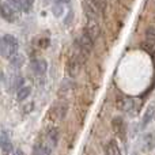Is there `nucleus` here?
<instances>
[{"instance_id": "nucleus-26", "label": "nucleus", "mask_w": 155, "mask_h": 155, "mask_svg": "<svg viewBox=\"0 0 155 155\" xmlns=\"http://www.w3.org/2000/svg\"><path fill=\"white\" fill-rule=\"evenodd\" d=\"M56 3H61V4H67V3H70V0H56Z\"/></svg>"}, {"instance_id": "nucleus-7", "label": "nucleus", "mask_w": 155, "mask_h": 155, "mask_svg": "<svg viewBox=\"0 0 155 155\" xmlns=\"http://www.w3.org/2000/svg\"><path fill=\"white\" fill-rule=\"evenodd\" d=\"M86 33L93 38L94 41L99 37V33H101V27H99V23L97 19H88L87 22V26H86Z\"/></svg>"}, {"instance_id": "nucleus-14", "label": "nucleus", "mask_w": 155, "mask_h": 155, "mask_svg": "<svg viewBox=\"0 0 155 155\" xmlns=\"http://www.w3.org/2000/svg\"><path fill=\"white\" fill-rule=\"evenodd\" d=\"M154 114H155V107L150 106L147 110H146L144 116H143V118H142V128H146V127L151 123V120L154 118Z\"/></svg>"}, {"instance_id": "nucleus-24", "label": "nucleus", "mask_w": 155, "mask_h": 155, "mask_svg": "<svg viewBox=\"0 0 155 155\" xmlns=\"http://www.w3.org/2000/svg\"><path fill=\"white\" fill-rule=\"evenodd\" d=\"M74 16V12L72 11H70V12H68V15H67V19H65V23H70V21H71V18H72Z\"/></svg>"}, {"instance_id": "nucleus-13", "label": "nucleus", "mask_w": 155, "mask_h": 155, "mask_svg": "<svg viewBox=\"0 0 155 155\" xmlns=\"http://www.w3.org/2000/svg\"><path fill=\"white\" fill-rule=\"evenodd\" d=\"M67 110H68V106L67 104H57L56 106L53 107V114L56 116L59 120H63L67 114Z\"/></svg>"}, {"instance_id": "nucleus-21", "label": "nucleus", "mask_w": 155, "mask_h": 155, "mask_svg": "<svg viewBox=\"0 0 155 155\" xmlns=\"http://www.w3.org/2000/svg\"><path fill=\"white\" fill-rule=\"evenodd\" d=\"M72 88H74V82H72V83H70L68 80H65V82L63 83L61 88H60V93H64L65 90H72Z\"/></svg>"}, {"instance_id": "nucleus-12", "label": "nucleus", "mask_w": 155, "mask_h": 155, "mask_svg": "<svg viewBox=\"0 0 155 155\" xmlns=\"http://www.w3.org/2000/svg\"><path fill=\"white\" fill-rule=\"evenodd\" d=\"M106 155H121L120 146H118L117 140L112 139L107 142L106 144Z\"/></svg>"}, {"instance_id": "nucleus-8", "label": "nucleus", "mask_w": 155, "mask_h": 155, "mask_svg": "<svg viewBox=\"0 0 155 155\" xmlns=\"http://www.w3.org/2000/svg\"><path fill=\"white\" fill-rule=\"evenodd\" d=\"M31 70L35 75L42 76V75H45L46 70H48V63L44 59H34L31 61Z\"/></svg>"}, {"instance_id": "nucleus-19", "label": "nucleus", "mask_w": 155, "mask_h": 155, "mask_svg": "<svg viewBox=\"0 0 155 155\" xmlns=\"http://www.w3.org/2000/svg\"><path fill=\"white\" fill-rule=\"evenodd\" d=\"M7 3L15 11H23V0H8Z\"/></svg>"}, {"instance_id": "nucleus-4", "label": "nucleus", "mask_w": 155, "mask_h": 155, "mask_svg": "<svg viewBox=\"0 0 155 155\" xmlns=\"http://www.w3.org/2000/svg\"><path fill=\"white\" fill-rule=\"evenodd\" d=\"M112 128L114 131V134L120 137L121 140H125V136H127V124L124 121L123 117L117 116L112 120Z\"/></svg>"}, {"instance_id": "nucleus-25", "label": "nucleus", "mask_w": 155, "mask_h": 155, "mask_svg": "<svg viewBox=\"0 0 155 155\" xmlns=\"http://www.w3.org/2000/svg\"><path fill=\"white\" fill-rule=\"evenodd\" d=\"M12 155H25V154H23V151H22L21 148H18V150H15V151H14Z\"/></svg>"}, {"instance_id": "nucleus-17", "label": "nucleus", "mask_w": 155, "mask_h": 155, "mask_svg": "<svg viewBox=\"0 0 155 155\" xmlns=\"http://www.w3.org/2000/svg\"><path fill=\"white\" fill-rule=\"evenodd\" d=\"M146 40H147V42L150 45L155 46V27L154 26L147 27V30H146Z\"/></svg>"}, {"instance_id": "nucleus-16", "label": "nucleus", "mask_w": 155, "mask_h": 155, "mask_svg": "<svg viewBox=\"0 0 155 155\" xmlns=\"http://www.w3.org/2000/svg\"><path fill=\"white\" fill-rule=\"evenodd\" d=\"M30 93H31V88L30 87H22V88H19L18 90V93H16V101L18 102H22V101H25L26 98H29V95H30Z\"/></svg>"}, {"instance_id": "nucleus-6", "label": "nucleus", "mask_w": 155, "mask_h": 155, "mask_svg": "<svg viewBox=\"0 0 155 155\" xmlns=\"http://www.w3.org/2000/svg\"><path fill=\"white\" fill-rule=\"evenodd\" d=\"M0 15L4 21L10 22V23L15 22V10L8 3H2L0 4Z\"/></svg>"}, {"instance_id": "nucleus-22", "label": "nucleus", "mask_w": 155, "mask_h": 155, "mask_svg": "<svg viewBox=\"0 0 155 155\" xmlns=\"http://www.w3.org/2000/svg\"><path fill=\"white\" fill-rule=\"evenodd\" d=\"M33 109H34V104H33V102H30V104H27L26 106L23 107V113H30Z\"/></svg>"}, {"instance_id": "nucleus-11", "label": "nucleus", "mask_w": 155, "mask_h": 155, "mask_svg": "<svg viewBox=\"0 0 155 155\" xmlns=\"http://www.w3.org/2000/svg\"><path fill=\"white\" fill-rule=\"evenodd\" d=\"M34 155H52V147L46 142L40 143L34 147Z\"/></svg>"}, {"instance_id": "nucleus-18", "label": "nucleus", "mask_w": 155, "mask_h": 155, "mask_svg": "<svg viewBox=\"0 0 155 155\" xmlns=\"http://www.w3.org/2000/svg\"><path fill=\"white\" fill-rule=\"evenodd\" d=\"M52 12H53L54 16L60 18V16L63 15V12H64V4H61V3H54V5L52 7Z\"/></svg>"}, {"instance_id": "nucleus-10", "label": "nucleus", "mask_w": 155, "mask_h": 155, "mask_svg": "<svg viewBox=\"0 0 155 155\" xmlns=\"http://www.w3.org/2000/svg\"><path fill=\"white\" fill-rule=\"evenodd\" d=\"M45 142L48 143L49 146H51L52 148L56 147L57 142H59V131H57L56 128H51L48 132H46V139Z\"/></svg>"}, {"instance_id": "nucleus-9", "label": "nucleus", "mask_w": 155, "mask_h": 155, "mask_svg": "<svg viewBox=\"0 0 155 155\" xmlns=\"http://www.w3.org/2000/svg\"><path fill=\"white\" fill-rule=\"evenodd\" d=\"M142 146L144 151H153L155 148V132H147L142 139Z\"/></svg>"}, {"instance_id": "nucleus-2", "label": "nucleus", "mask_w": 155, "mask_h": 155, "mask_svg": "<svg viewBox=\"0 0 155 155\" xmlns=\"http://www.w3.org/2000/svg\"><path fill=\"white\" fill-rule=\"evenodd\" d=\"M117 109L121 110L123 113H127V114H135L139 110V106H137L135 98L123 95L117 98Z\"/></svg>"}, {"instance_id": "nucleus-5", "label": "nucleus", "mask_w": 155, "mask_h": 155, "mask_svg": "<svg viewBox=\"0 0 155 155\" xmlns=\"http://www.w3.org/2000/svg\"><path fill=\"white\" fill-rule=\"evenodd\" d=\"M0 148L4 155H10L11 153H14V146L10 139V134L7 131H2L0 134Z\"/></svg>"}, {"instance_id": "nucleus-20", "label": "nucleus", "mask_w": 155, "mask_h": 155, "mask_svg": "<svg viewBox=\"0 0 155 155\" xmlns=\"http://www.w3.org/2000/svg\"><path fill=\"white\" fill-rule=\"evenodd\" d=\"M34 2L35 0H23V11L25 12H30L34 5Z\"/></svg>"}, {"instance_id": "nucleus-23", "label": "nucleus", "mask_w": 155, "mask_h": 155, "mask_svg": "<svg viewBox=\"0 0 155 155\" xmlns=\"http://www.w3.org/2000/svg\"><path fill=\"white\" fill-rule=\"evenodd\" d=\"M49 44V40H46V38H42V40H40V42H38V46L40 48H46Z\"/></svg>"}, {"instance_id": "nucleus-27", "label": "nucleus", "mask_w": 155, "mask_h": 155, "mask_svg": "<svg viewBox=\"0 0 155 155\" xmlns=\"http://www.w3.org/2000/svg\"><path fill=\"white\" fill-rule=\"evenodd\" d=\"M132 155H137V154H132Z\"/></svg>"}, {"instance_id": "nucleus-1", "label": "nucleus", "mask_w": 155, "mask_h": 155, "mask_svg": "<svg viewBox=\"0 0 155 155\" xmlns=\"http://www.w3.org/2000/svg\"><path fill=\"white\" fill-rule=\"evenodd\" d=\"M19 44L14 35L5 34L0 38V54L5 59H11L12 56H15L18 53Z\"/></svg>"}, {"instance_id": "nucleus-3", "label": "nucleus", "mask_w": 155, "mask_h": 155, "mask_svg": "<svg viewBox=\"0 0 155 155\" xmlns=\"http://www.w3.org/2000/svg\"><path fill=\"white\" fill-rule=\"evenodd\" d=\"M75 45H76L78 51L82 52V53L86 54V56H88V53H90V52L93 51V48H94V40L84 31L76 38Z\"/></svg>"}, {"instance_id": "nucleus-15", "label": "nucleus", "mask_w": 155, "mask_h": 155, "mask_svg": "<svg viewBox=\"0 0 155 155\" xmlns=\"http://www.w3.org/2000/svg\"><path fill=\"white\" fill-rule=\"evenodd\" d=\"M10 60H11V61H10L11 63V67L15 68V70H19V68L25 64V57L22 56V54H18V53H16L15 56L11 57Z\"/></svg>"}]
</instances>
